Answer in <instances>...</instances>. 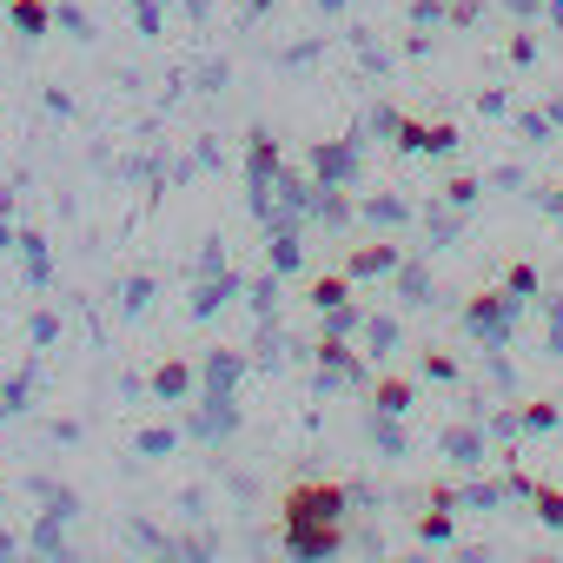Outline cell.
I'll list each match as a JSON object with an SVG mask.
<instances>
[{
    "label": "cell",
    "mask_w": 563,
    "mask_h": 563,
    "mask_svg": "<svg viewBox=\"0 0 563 563\" xmlns=\"http://www.w3.org/2000/svg\"><path fill=\"white\" fill-rule=\"evenodd\" d=\"M345 504H352L345 484H332V477H299L286 497H278V523H339Z\"/></svg>",
    "instance_id": "cell-1"
},
{
    "label": "cell",
    "mask_w": 563,
    "mask_h": 563,
    "mask_svg": "<svg viewBox=\"0 0 563 563\" xmlns=\"http://www.w3.org/2000/svg\"><path fill=\"white\" fill-rule=\"evenodd\" d=\"M510 312H517V299H510V292H477V299H471V312H464V325H471L477 339L504 345V339H510Z\"/></svg>",
    "instance_id": "cell-2"
},
{
    "label": "cell",
    "mask_w": 563,
    "mask_h": 563,
    "mask_svg": "<svg viewBox=\"0 0 563 563\" xmlns=\"http://www.w3.org/2000/svg\"><path fill=\"white\" fill-rule=\"evenodd\" d=\"M278 537H286V550H292V556H306V563H312V556H339V550H345V530H339V523H278Z\"/></svg>",
    "instance_id": "cell-3"
},
{
    "label": "cell",
    "mask_w": 563,
    "mask_h": 563,
    "mask_svg": "<svg viewBox=\"0 0 563 563\" xmlns=\"http://www.w3.org/2000/svg\"><path fill=\"white\" fill-rule=\"evenodd\" d=\"M398 153H457L451 120H398Z\"/></svg>",
    "instance_id": "cell-4"
},
{
    "label": "cell",
    "mask_w": 563,
    "mask_h": 563,
    "mask_svg": "<svg viewBox=\"0 0 563 563\" xmlns=\"http://www.w3.org/2000/svg\"><path fill=\"white\" fill-rule=\"evenodd\" d=\"M405 265V252L391 245V239H372V245H352L345 252V272L352 278H385V272H398Z\"/></svg>",
    "instance_id": "cell-5"
},
{
    "label": "cell",
    "mask_w": 563,
    "mask_h": 563,
    "mask_svg": "<svg viewBox=\"0 0 563 563\" xmlns=\"http://www.w3.org/2000/svg\"><path fill=\"white\" fill-rule=\"evenodd\" d=\"M345 299H352V272H345V265H339V272H319L312 286H306V306H312V312H332V306H345Z\"/></svg>",
    "instance_id": "cell-6"
},
{
    "label": "cell",
    "mask_w": 563,
    "mask_h": 563,
    "mask_svg": "<svg viewBox=\"0 0 563 563\" xmlns=\"http://www.w3.org/2000/svg\"><path fill=\"white\" fill-rule=\"evenodd\" d=\"M372 405H378L385 418H405V411L418 405V385H411V378H398V372H385V378L372 385Z\"/></svg>",
    "instance_id": "cell-7"
},
{
    "label": "cell",
    "mask_w": 563,
    "mask_h": 563,
    "mask_svg": "<svg viewBox=\"0 0 563 563\" xmlns=\"http://www.w3.org/2000/svg\"><path fill=\"white\" fill-rule=\"evenodd\" d=\"M530 510H537V523L563 530V490L556 484H530Z\"/></svg>",
    "instance_id": "cell-8"
},
{
    "label": "cell",
    "mask_w": 563,
    "mask_h": 563,
    "mask_svg": "<svg viewBox=\"0 0 563 563\" xmlns=\"http://www.w3.org/2000/svg\"><path fill=\"white\" fill-rule=\"evenodd\" d=\"M418 372L438 378V385H457V358H451L444 345H424V352H418Z\"/></svg>",
    "instance_id": "cell-9"
},
{
    "label": "cell",
    "mask_w": 563,
    "mask_h": 563,
    "mask_svg": "<svg viewBox=\"0 0 563 563\" xmlns=\"http://www.w3.org/2000/svg\"><path fill=\"white\" fill-rule=\"evenodd\" d=\"M8 14H14V27H21L27 41H41V34H47V0H14Z\"/></svg>",
    "instance_id": "cell-10"
},
{
    "label": "cell",
    "mask_w": 563,
    "mask_h": 563,
    "mask_svg": "<svg viewBox=\"0 0 563 563\" xmlns=\"http://www.w3.org/2000/svg\"><path fill=\"white\" fill-rule=\"evenodd\" d=\"M186 385H192L186 365H159V372H153V391H159V398H186Z\"/></svg>",
    "instance_id": "cell-11"
},
{
    "label": "cell",
    "mask_w": 563,
    "mask_h": 563,
    "mask_svg": "<svg viewBox=\"0 0 563 563\" xmlns=\"http://www.w3.org/2000/svg\"><path fill=\"white\" fill-rule=\"evenodd\" d=\"M517 418H523V431H556V424H563V411H556L550 398H543V405H523Z\"/></svg>",
    "instance_id": "cell-12"
},
{
    "label": "cell",
    "mask_w": 563,
    "mask_h": 563,
    "mask_svg": "<svg viewBox=\"0 0 563 563\" xmlns=\"http://www.w3.org/2000/svg\"><path fill=\"white\" fill-rule=\"evenodd\" d=\"M444 451H451L457 464H477V457H484V438H477V431H451V438H444Z\"/></svg>",
    "instance_id": "cell-13"
},
{
    "label": "cell",
    "mask_w": 563,
    "mask_h": 563,
    "mask_svg": "<svg viewBox=\"0 0 563 563\" xmlns=\"http://www.w3.org/2000/svg\"><path fill=\"white\" fill-rule=\"evenodd\" d=\"M418 537H424V543H451V510H444V504L424 510V517H418Z\"/></svg>",
    "instance_id": "cell-14"
},
{
    "label": "cell",
    "mask_w": 563,
    "mask_h": 563,
    "mask_svg": "<svg viewBox=\"0 0 563 563\" xmlns=\"http://www.w3.org/2000/svg\"><path fill=\"white\" fill-rule=\"evenodd\" d=\"M504 292H510L517 306H523V299H537V272H530V265H510V272H504Z\"/></svg>",
    "instance_id": "cell-15"
},
{
    "label": "cell",
    "mask_w": 563,
    "mask_h": 563,
    "mask_svg": "<svg viewBox=\"0 0 563 563\" xmlns=\"http://www.w3.org/2000/svg\"><path fill=\"white\" fill-rule=\"evenodd\" d=\"M398 286H405V299H411V306H424L431 278H424V265H398Z\"/></svg>",
    "instance_id": "cell-16"
},
{
    "label": "cell",
    "mask_w": 563,
    "mask_h": 563,
    "mask_svg": "<svg viewBox=\"0 0 563 563\" xmlns=\"http://www.w3.org/2000/svg\"><path fill=\"white\" fill-rule=\"evenodd\" d=\"M272 272H299V239H272Z\"/></svg>",
    "instance_id": "cell-17"
},
{
    "label": "cell",
    "mask_w": 563,
    "mask_h": 563,
    "mask_svg": "<svg viewBox=\"0 0 563 563\" xmlns=\"http://www.w3.org/2000/svg\"><path fill=\"white\" fill-rule=\"evenodd\" d=\"M444 199H451V206H477V179H471V173H457V179L444 186Z\"/></svg>",
    "instance_id": "cell-18"
},
{
    "label": "cell",
    "mask_w": 563,
    "mask_h": 563,
    "mask_svg": "<svg viewBox=\"0 0 563 563\" xmlns=\"http://www.w3.org/2000/svg\"><path fill=\"white\" fill-rule=\"evenodd\" d=\"M365 212H372V219H378V225H405V206H398V199H372V206H365Z\"/></svg>",
    "instance_id": "cell-19"
},
{
    "label": "cell",
    "mask_w": 563,
    "mask_h": 563,
    "mask_svg": "<svg viewBox=\"0 0 563 563\" xmlns=\"http://www.w3.org/2000/svg\"><path fill=\"white\" fill-rule=\"evenodd\" d=\"M372 345L391 352V345H398V325H391V319H372Z\"/></svg>",
    "instance_id": "cell-20"
},
{
    "label": "cell",
    "mask_w": 563,
    "mask_h": 563,
    "mask_svg": "<svg viewBox=\"0 0 563 563\" xmlns=\"http://www.w3.org/2000/svg\"><path fill=\"white\" fill-rule=\"evenodd\" d=\"M510 60H517V67H530V60H537V41H530V34H517V41H510Z\"/></svg>",
    "instance_id": "cell-21"
},
{
    "label": "cell",
    "mask_w": 563,
    "mask_h": 563,
    "mask_svg": "<svg viewBox=\"0 0 563 563\" xmlns=\"http://www.w3.org/2000/svg\"><path fill=\"white\" fill-rule=\"evenodd\" d=\"M517 133H523V140H550V120H537V113H523V120H517Z\"/></svg>",
    "instance_id": "cell-22"
},
{
    "label": "cell",
    "mask_w": 563,
    "mask_h": 563,
    "mask_svg": "<svg viewBox=\"0 0 563 563\" xmlns=\"http://www.w3.org/2000/svg\"><path fill=\"white\" fill-rule=\"evenodd\" d=\"M444 21H457V27H471V21H477V0H451V14H444Z\"/></svg>",
    "instance_id": "cell-23"
},
{
    "label": "cell",
    "mask_w": 563,
    "mask_h": 563,
    "mask_svg": "<svg viewBox=\"0 0 563 563\" xmlns=\"http://www.w3.org/2000/svg\"><path fill=\"white\" fill-rule=\"evenodd\" d=\"M265 8H272V0H245V14H265Z\"/></svg>",
    "instance_id": "cell-24"
},
{
    "label": "cell",
    "mask_w": 563,
    "mask_h": 563,
    "mask_svg": "<svg viewBox=\"0 0 563 563\" xmlns=\"http://www.w3.org/2000/svg\"><path fill=\"white\" fill-rule=\"evenodd\" d=\"M550 120H556V126H563V100H556V107H550Z\"/></svg>",
    "instance_id": "cell-25"
},
{
    "label": "cell",
    "mask_w": 563,
    "mask_h": 563,
    "mask_svg": "<svg viewBox=\"0 0 563 563\" xmlns=\"http://www.w3.org/2000/svg\"><path fill=\"white\" fill-rule=\"evenodd\" d=\"M556 27H563V0H556Z\"/></svg>",
    "instance_id": "cell-26"
}]
</instances>
